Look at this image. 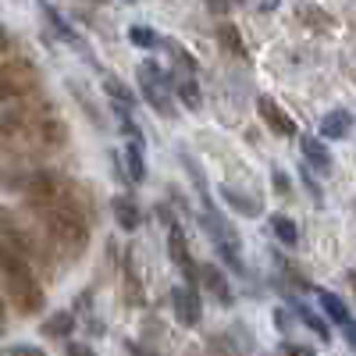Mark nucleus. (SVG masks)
Instances as JSON below:
<instances>
[{
	"label": "nucleus",
	"instance_id": "nucleus-41",
	"mask_svg": "<svg viewBox=\"0 0 356 356\" xmlns=\"http://www.w3.org/2000/svg\"><path fill=\"white\" fill-rule=\"evenodd\" d=\"M346 282H349V289H353V296H356V267H353V271L346 275Z\"/></svg>",
	"mask_w": 356,
	"mask_h": 356
},
{
	"label": "nucleus",
	"instance_id": "nucleus-16",
	"mask_svg": "<svg viewBox=\"0 0 356 356\" xmlns=\"http://www.w3.org/2000/svg\"><path fill=\"white\" fill-rule=\"evenodd\" d=\"M349 132H353V114L349 111L335 107V111L324 114V122H321V136L324 139H346Z\"/></svg>",
	"mask_w": 356,
	"mask_h": 356
},
{
	"label": "nucleus",
	"instance_id": "nucleus-4",
	"mask_svg": "<svg viewBox=\"0 0 356 356\" xmlns=\"http://www.w3.org/2000/svg\"><path fill=\"white\" fill-rule=\"evenodd\" d=\"M0 239L11 243L18 253H25L29 260H33V267H47V275L54 271L57 264V253L50 250L43 228L36 225V218L25 211H18V207H0Z\"/></svg>",
	"mask_w": 356,
	"mask_h": 356
},
{
	"label": "nucleus",
	"instance_id": "nucleus-30",
	"mask_svg": "<svg viewBox=\"0 0 356 356\" xmlns=\"http://www.w3.org/2000/svg\"><path fill=\"white\" fill-rule=\"evenodd\" d=\"M72 89H75V100L82 104V111L89 114V122H93V125H104V114L93 107V100H89V93H86V89H82L79 82H72Z\"/></svg>",
	"mask_w": 356,
	"mask_h": 356
},
{
	"label": "nucleus",
	"instance_id": "nucleus-3",
	"mask_svg": "<svg viewBox=\"0 0 356 356\" xmlns=\"http://www.w3.org/2000/svg\"><path fill=\"white\" fill-rule=\"evenodd\" d=\"M0 285H4L8 303L18 317H40L47 307V292L36 278V267L25 253H18L11 243L0 239Z\"/></svg>",
	"mask_w": 356,
	"mask_h": 356
},
{
	"label": "nucleus",
	"instance_id": "nucleus-24",
	"mask_svg": "<svg viewBox=\"0 0 356 356\" xmlns=\"http://www.w3.org/2000/svg\"><path fill=\"white\" fill-rule=\"evenodd\" d=\"M271 232L278 235V243H285V246H300V228H296L292 218L275 214V218H271Z\"/></svg>",
	"mask_w": 356,
	"mask_h": 356
},
{
	"label": "nucleus",
	"instance_id": "nucleus-32",
	"mask_svg": "<svg viewBox=\"0 0 356 356\" xmlns=\"http://www.w3.org/2000/svg\"><path fill=\"white\" fill-rule=\"evenodd\" d=\"M235 4H239V0H203V8L211 11V15H228Z\"/></svg>",
	"mask_w": 356,
	"mask_h": 356
},
{
	"label": "nucleus",
	"instance_id": "nucleus-20",
	"mask_svg": "<svg viewBox=\"0 0 356 356\" xmlns=\"http://www.w3.org/2000/svg\"><path fill=\"white\" fill-rule=\"evenodd\" d=\"M40 11H43V18L50 22V29H54V36H57V40H65V43H75V47H82V43H79V36H75V29H72V25L61 18V15H57V8H54V4L40 0ZM82 50H86V47H82Z\"/></svg>",
	"mask_w": 356,
	"mask_h": 356
},
{
	"label": "nucleus",
	"instance_id": "nucleus-27",
	"mask_svg": "<svg viewBox=\"0 0 356 356\" xmlns=\"http://www.w3.org/2000/svg\"><path fill=\"white\" fill-rule=\"evenodd\" d=\"M161 47H164V50H168V54L175 57L178 72H189V75H196V57H193V54H189V50H186L182 43H175V40H164Z\"/></svg>",
	"mask_w": 356,
	"mask_h": 356
},
{
	"label": "nucleus",
	"instance_id": "nucleus-42",
	"mask_svg": "<svg viewBox=\"0 0 356 356\" xmlns=\"http://www.w3.org/2000/svg\"><path fill=\"white\" fill-rule=\"evenodd\" d=\"M132 356H154V353H146V349H139V346H132Z\"/></svg>",
	"mask_w": 356,
	"mask_h": 356
},
{
	"label": "nucleus",
	"instance_id": "nucleus-37",
	"mask_svg": "<svg viewBox=\"0 0 356 356\" xmlns=\"http://www.w3.org/2000/svg\"><path fill=\"white\" fill-rule=\"evenodd\" d=\"M271 178H275V189H278V193H282V196H289V178H285V175H282V171H275V175H271Z\"/></svg>",
	"mask_w": 356,
	"mask_h": 356
},
{
	"label": "nucleus",
	"instance_id": "nucleus-14",
	"mask_svg": "<svg viewBox=\"0 0 356 356\" xmlns=\"http://www.w3.org/2000/svg\"><path fill=\"white\" fill-rule=\"evenodd\" d=\"M111 211H114V221H118V228H122V232H136L139 228V203L132 200V196H114L111 200Z\"/></svg>",
	"mask_w": 356,
	"mask_h": 356
},
{
	"label": "nucleus",
	"instance_id": "nucleus-18",
	"mask_svg": "<svg viewBox=\"0 0 356 356\" xmlns=\"http://www.w3.org/2000/svg\"><path fill=\"white\" fill-rule=\"evenodd\" d=\"M122 164H125V175L129 182H146V157H143V143H132L122 150Z\"/></svg>",
	"mask_w": 356,
	"mask_h": 356
},
{
	"label": "nucleus",
	"instance_id": "nucleus-11",
	"mask_svg": "<svg viewBox=\"0 0 356 356\" xmlns=\"http://www.w3.org/2000/svg\"><path fill=\"white\" fill-rule=\"evenodd\" d=\"M200 282H203L207 292H214V300L221 307H232L235 303V292H232V285H228V278H225V271H221L218 264H200Z\"/></svg>",
	"mask_w": 356,
	"mask_h": 356
},
{
	"label": "nucleus",
	"instance_id": "nucleus-34",
	"mask_svg": "<svg viewBox=\"0 0 356 356\" xmlns=\"http://www.w3.org/2000/svg\"><path fill=\"white\" fill-rule=\"evenodd\" d=\"M282 356H314L310 346H296V342H285L282 346Z\"/></svg>",
	"mask_w": 356,
	"mask_h": 356
},
{
	"label": "nucleus",
	"instance_id": "nucleus-29",
	"mask_svg": "<svg viewBox=\"0 0 356 356\" xmlns=\"http://www.w3.org/2000/svg\"><path fill=\"white\" fill-rule=\"evenodd\" d=\"M129 43H136V47H143V50H157L164 40L154 33V29H146V25H132V29H129Z\"/></svg>",
	"mask_w": 356,
	"mask_h": 356
},
{
	"label": "nucleus",
	"instance_id": "nucleus-31",
	"mask_svg": "<svg viewBox=\"0 0 356 356\" xmlns=\"http://www.w3.org/2000/svg\"><path fill=\"white\" fill-rule=\"evenodd\" d=\"M207 349H211V356H239V353H235V346L225 335H214L211 342H207Z\"/></svg>",
	"mask_w": 356,
	"mask_h": 356
},
{
	"label": "nucleus",
	"instance_id": "nucleus-35",
	"mask_svg": "<svg viewBox=\"0 0 356 356\" xmlns=\"http://www.w3.org/2000/svg\"><path fill=\"white\" fill-rule=\"evenodd\" d=\"M65 356H97L93 349H89L86 342H68V349H65Z\"/></svg>",
	"mask_w": 356,
	"mask_h": 356
},
{
	"label": "nucleus",
	"instance_id": "nucleus-2",
	"mask_svg": "<svg viewBox=\"0 0 356 356\" xmlns=\"http://www.w3.org/2000/svg\"><path fill=\"white\" fill-rule=\"evenodd\" d=\"M68 146V125L57 114L54 100L25 97L0 111V150L15 161H43Z\"/></svg>",
	"mask_w": 356,
	"mask_h": 356
},
{
	"label": "nucleus",
	"instance_id": "nucleus-10",
	"mask_svg": "<svg viewBox=\"0 0 356 356\" xmlns=\"http://www.w3.org/2000/svg\"><path fill=\"white\" fill-rule=\"evenodd\" d=\"M257 114H260V122L271 129L275 136H282V139H292V136H296V122H292V118H289L271 97H260V100H257Z\"/></svg>",
	"mask_w": 356,
	"mask_h": 356
},
{
	"label": "nucleus",
	"instance_id": "nucleus-15",
	"mask_svg": "<svg viewBox=\"0 0 356 356\" xmlns=\"http://www.w3.org/2000/svg\"><path fill=\"white\" fill-rule=\"evenodd\" d=\"M221 200L232 207L235 214H243V218H260V200L250 196V193H239L235 186H221Z\"/></svg>",
	"mask_w": 356,
	"mask_h": 356
},
{
	"label": "nucleus",
	"instance_id": "nucleus-1",
	"mask_svg": "<svg viewBox=\"0 0 356 356\" xmlns=\"http://www.w3.org/2000/svg\"><path fill=\"white\" fill-rule=\"evenodd\" d=\"M25 211L43 228L50 250L57 260H82L93 239V211L82 186H75L68 175L36 168L25 193Z\"/></svg>",
	"mask_w": 356,
	"mask_h": 356
},
{
	"label": "nucleus",
	"instance_id": "nucleus-38",
	"mask_svg": "<svg viewBox=\"0 0 356 356\" xmlns=\"http://www.w3.org/2000/svg\"><path fill=\"white\" fill-rule=\"evenodd\" d=\"M342 335H346L349 349H356V321H349V324H346V328H342Z\"/></svg>",
	"mask_w": 356,
	"mask_h": 356
},
{
	"label": "nucleus",
	"instance_id": "nucleus-12",
	"mask_svg": "<svg viewBox=\"0 0 356 356\" xmlns=\"http://www.w3.org/2000/svg\"><path fill=\"white\" fill-rule=\"evenodd\" d=\"M300 150H303V161H307L317 175H332L335 161H332V154H328V146H324V139H317V136H300Z\"/></svg>",
	"mask_w": 356,
	"mask_h": 356
},
{
	"label": "nucleus",
	"instance_id": "nucleus-7",
	"mask_svg": "<svg viewBox=\"0 0 356 356\" xmlns=\"http://www.w3.org/2000/svg\"><path fill=\"white\" fill-rule=\"evenodd\" d=\"M203 228L211 232V239H214V250H218L221 264L228 267V271L243 275L246 264H243V250H239V239H235L232 225H225V221L218 218V211H211V218H203Z\"/></svg>",
	"mask_w": 356,
	"mask_h": 356
},
{
	"label": "nucleus",
	"instance_id": "nucleus-19",
	"mask_svg": "<svg viewBox=\"0 0 356 356\" xmlns=\"http://www.w3.org/2000/svg\"><path fill=\"white\" fill-rule=\"evenodd\" d=\"M29 182H33V168H4V164H0V189L25 196Z\"/></svg>",
	"mask_w": 356,
	"mask_h": 356
},
{
	"label": "nucleus",
	"instance_id": "nucleus-33",
	"mask_svg": "<svg viewBox=\"0 0 356 356\" xmlns=\"http://www.w3.org/2000/svg\"><path fill=\"white\" fill-rule=\"evenodd\" d=\"M8 356H47L43 349H36V346H29V342H18V346H11L8 349Z\"/></svg>",
	"mask_w": 356,
	"mask_h": 356
},
{
	"label": "nucleus",
	"instance_id": "nucleus-26",
	"mask_svg": "<svg viewBox=\"0 0 356 356\" xmlns=\"http://www.w3.org/2000/svg\"><path fill=\"white\" fill-rule=\"evenodd\" d=\"M296 314H300V321L307 324V328H310L317 339H324V342L332 339V328L324 324V317H321V314H314V310H310V307H303V303H296Z\"/></svg>",
	"mask_w": 356,
	"mask_h": 356
},
{
	"label": "nucleus",
	"instance_id": "nucleus-28",
	"mask_svg": "<svg viewBox=\"0 0 356 356\" xmlns=\"http://www.w3.org/2000/svg\"><path fill=\"white\" fill-rule=\"evenodd\" d=\"M104 89H107V97H111V104H122V107H132V104H136V97L129 93V86H125L122 79H114V75H107V79H104Z\"/></svg>",
	"mask_w": 356,
	"mask_h": 356
},
{
	"label": "nucleus",
	"instance_id": "nucleus-23",
	"mask_svg": "<svg viewBox=\"0 0 356 356\" xmlns=\"http://www.w3.org/2000/svg\"><path fill=\"white\" fill-rule=\"evenodd\" d=\"M125 303H129V307H143V303H146V296H143V282H139L136 267H132V253L125 257Z\"/></svg>",
	"mask_w": 356,
	"mask_h": 356
},
{
	"label": "nucleus",
	"instance_id": "nucleus-6",
	"mask_svg": "<svg viewBox=\"0 0 356 356\" xmlns=\"http://www.w3.org/2000/svg\"><path fill=\"white\" fill-rule=\"evenodd\" d=\"M139 89H143V100L150 104L161 118H168V122H175V118H178L175 100H171L175 79H168V72L157 68V61H143L139 65Z\"/></svg>",
	"mask_w": 356,
	"mask_h": 356
},
{
	"label": "nucleus",
	"instance_id": "nucleus-22",
	"mask_svg": "<svg viewBox=\"0 0 356 356\" xmlns=\"http://www.w3.org/2000/svg\"><path fill=\"white\" fill-rule=\"evenodd\" d=\"M321 310H324V317H328V321H335L339 328H346V324L353 321V317H349V307L339 300L335 292H321Z\"/></svg>",
	"mask_w": 356,
	"mask_h": 356
},
{
	"label": "nucleus",
	"instance_id": "nucleus-13",
	"mask_svg": "<svg viewBox=\"0 0 356 356\" xmlns=\"http://www.w3.org/2000/svg\"><path fill=\"white\" fill-rule=\"evenodd\" d=\"M214 36H218V43H221V50L228 54V57H235V61H250V50H246V43H243V33L235 29L232 22H221L218 29H214Z\"/></svg>",
	"mask_w": 356,
	"mask_h": 356
},
{
	"label": "nucleus",
	"instance_id": "nucleus-39",
	"mask_svg": "<svg viewBox=\"0 0 356 356\" xmlns=\"http://www.w3.org/2000/svg\"><path fill=\"white\" fill-rule=\"evenodd\" d=\"M11 50V36H8V29L0 25V54H8Z\"/></svg>",
	"mask_w": 356,
	"mask_h": 356
},
{
	"label": "nucleus",
	"instance_id": "nucleus-40",
	"mask_svg": "<svg viewBox=\"0 0 356 356\" xmlns=\"http://www.w3.org/2000/svg\"><path fill=\"white\" fill-rule=\"evenodd\" d=\"M289 324H292V321H289V314H285V310H278V328L285 332V328H289Z\"/></svg>",
	"mask_w": 356,
	"mask_h": 356
},
{
	"label": "nucleus",
	"instance_id": "nucleus-8",
	"mask_svg": "<svg viewBox=\"0 0 356 356\" xmlns=\"http://www.w3.org/2000/svg\"><path fill=\"white\" fill-rule=\"evenodd\" d=\"M168 253H171V264L186 275V285H196V282H200V264H196L193 253H189V243H186L182 225H168Z\"/></svg>",
	"mask_w": 356,
	"mask_h": 356
},
{
	"label": "nucleus",
	"instance_id": "nucleus-21",
	"mask_svg": "<svg viewBox=\"0 0 356 356\" xmlns=\"http://www.w3.org/2000/svg\"><path fill=\"white\" fill-rule=\"evenodd\" d=\"M175 97L182 100L189 111H200L203 107V97H200V86H196V79L189 75V72H178V79H175Z\"/></svg>",
	"mask_w": 356,
	"mask_h": 356
},
{
	"label": "nucleus",
	"instance_id": "nucleus-25",
	"mask_svg": "<svg viewBox=\"0 0 356 356\" xmlns=\"http://www.w3.org/2000/svg\"><path fill=\"white\" fill-rule=\"evenodd\" d=\"M178 161H182V168H186V171L193 175V186H196V189L203 193V203H207V211H218V207H214V200H211V193H207V178H203V171H200V164H196V161H193V157H189L186 150H182V154H178Z\"/></svg>",
	"mask_w": 356,
	"mask_h": 356
},
{
	"label": "nucleus",
	"instance_id": "nucleus-17",
	"mask_svg": "<svg viewBox=\"0 0 356 356\" xmlns=\"http://www.w3.org/2000/svg\"><path fill=\"white\" fill-rule=\"evenodd\" d=\"M75 314L72 310H57V314H50L43 324H40V332L47 335V339H68L72 332H75Z\"/></svg>",
	"mask_w": 356,
	"mask_h": 356
},
{
	"label": "nucleus",
	"instance_id": "nucleus-36",
	"mask_svg": "<svg viewBox=\"0 0 356 356\" xmlns=\"http://www.w3.org/2000/svg\"><path fill=\"white\" fill-rule=\"evenodd\" d=\"M8 332V307H4V289H0V339Z\"/></svg>",
	"mask_w": 356,
	"mask_h": 356
},
{
	"label": "nucleus",
	"instance_id": "nucleus-9",
	"mask_svg": "<svg viewBox=\"0 0 356 356\" xmlns=\"http://www.w3.org/2000/svg\"><path fill=\"white\" fill-rule=\"evenodd\" d=\"M171 307H175V321L182 324V328H196L203 321V300L196 285H178L171 289Z\"/></svg>",
	"mask_w": 356,
	"mask_h": 356
},
{
	"label": "nucleus",
	"instance_id": "nucleus-5",
	"mask_svg": "<svg viewBox=\"0 0 356 356\" xmlns=\"http://www.w3.org/2000/svg\"><path fill=\"white\" fill-rule=\"evenodd\" d=\"M40 82L43 75L33 57H25L18 50L0 54V104H18L25 97H36Z\"/></svg>",
	"mask_w": 356,
	"mask_h": 356
}]
</instances>
